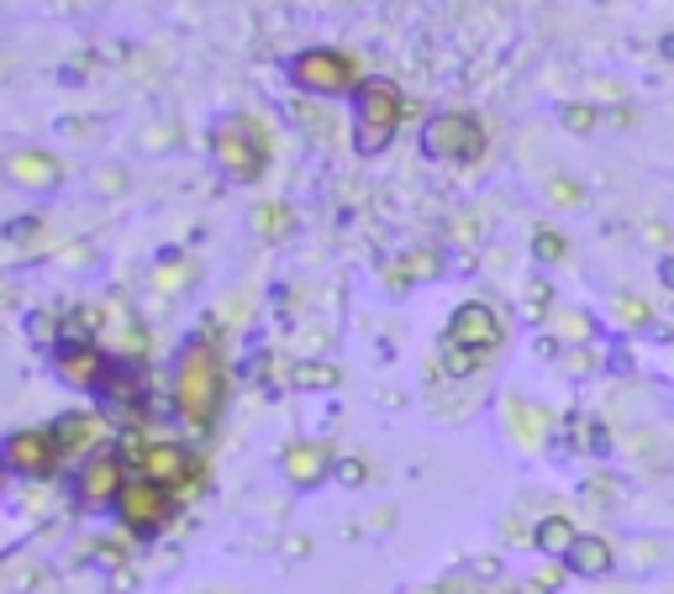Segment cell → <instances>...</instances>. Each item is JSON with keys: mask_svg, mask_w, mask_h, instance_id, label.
Instances as JSON below:
<instances>
[{"mask_svg": "<svg viewBox=\"0 0 674 594\" xmlns=\"http://www.w3.org/2000/svg\"><path fill=\"white\" fill-rule=\"evenodd\" d=\"M117 516L132 537H159L168 521H174V490L153 484V479H127V490L117 499Z\"/></svg>", "mask_w": 674, "mask_h": 594, "instance_id": "cell-4", "label": "cell"}, {"mask_svg": "<svg viewBox=\"0 0 674 594\" xmlns=\"http://www.w3.org/2000/svg\"><path fill=\"white\" fill-rule=\"evenodd\" d=\"M511 416H517V437H522V448H537V442H543V431H548V416H543V410H532V405H511Z\"/></svg>", "mask_w": 674, "mask_h": 594, "instance_id": "cell-21", "label": "cell"}, {"mask_svg": "<svg viewBox=\"0 0 674 594\" xmlns=\"http://www.w3.org/2000/svg\"><path fill=\"white\" fill-rule=\"evenodd\" d=\"M480 363H485V353H469V348H454V342H443V369H448L454 380H469Z\"/></svg>", "mask_w": 674, "mask_h": 594, "instance_id": "cell-22", "label": "cell"}, {"mask_svg": "<svg viewBox=\"0 0 674 594\" xmlns=\"http://www.w3.org/2000/svg\"><path fill=\"white\" fill-rule=\"evenodd\" d=\"M659 279H664V285L674 289V258H664V263H659Z\"/></svg>", "mask_w": 674, "mask_h": 594, "instance_id": "cell-29", "label": "cell"}, {"mask_svg": "<svg viewBox=\"0 0 674 594\" xmlns=\"http://www.w3.org/2000/svg\"><path fill=\"white\" fill-rule=\"evenodd\" d=\"M422 147L443 158V164H475L485 153V127L464 111H437L427 127H422Z\"/></svg>", "mask_w": 674, "mask_h": 594, "instance_id": "cell-5", "label": "cell"}, {"mask_svg": "<svg viewBox=\"0 0 674 594\" xmlns=\"http://www.w3.org/2000/svg\"><path fill=\"white\" fill-rule=\"evenodd\" d=\"M664 53H670V58H674V37H664Z\"/></svg>", "mask_w": 674, "mask_h": 594, "instance_id": "cell-30", "label": "cell"}, {"mask_svg": "<svg viewBox=\"0 0 674 594\" xmlns=\"http://www.w3.org/2000/svg\"><path fill=\"white\" fill-rule=\"evenodd\" d=\"M53 374L69 389H100L111 374V358L100 353V342H58L53 348Z\"/></svg>", "mask_w": 674, "mask_h": 594, "instance_id": "cell-10", "label": "cell"}, {"mask_svg": "<svg viewBox=\"0 0 674 594\" xmlns=\"http://www.w3.org/2000/svg\"><path fill=\"white\" fill-rule=\"evenodd\" d=\"M406 117V100L390 79H363L354 90V143L359 153H380L395 143V127Z\"/></svg>", "mask_w": 674, "mask_h": 594, "instance_id": "cell-3", "label": "cell"}, {"mask_svg": "<svg viewBox=\"0 0 674 594\" xmlns=\"http://www.w3.org/2000/svg\"><path fill=\"white\" fill-rule=\"evenodd\" d=\"M564 127H575V132L596 127V106H569V111H564Z\"/></svg>", "mask_w": 674, "mask_h": 594, "instance_id": "cell-27", "label": "cell"}, {"mask_svg": "<svg viewBox=\"0 0 674 594\" xmlns=\"http://www.w3.org/2000/svg\"><path fill=\"white\" fill-rule=\"evenodd\" d=\"M0 458H6V469L17 479H48L64 452L53 442V431H11L6 448H0Z\"/></svg>", "mask_w": 674, "mask_h": 594, "instance_id": "cell-9", "label": "cell"}, {"mask_svg": "<svg viewBox=\"0 0 674 594\" xmlns=\"http://www.w3.org/2000/svg\"><path fill=\"white\" fill-rule=\"evenodd\" d=\"M138 474L153 479V484H164V490H185L200 479V463H195V452H185L180 442H148L138 452Z\"/></svg>", "mask_w": 674, "mask_h": 594, "instance_id": "cell-11", "label": "cell"}, {"mask_svg": "<svg viewBox=\"0 0 674 594\" xmlns=\"http://www.w3.org/2000/svg\"><path fill=\"white\" fill-rule=\"evenodd\" d=\"M6 174H11V185H26V190H53V185L64 179L58 158L37 153V147H17V153L6 158Z\"/></svg>", "mask_w": 674, "mask_h": 594, "instance_id": "cell-14", "label": "cell"}, {"mask_svg": "<svg viewBox=\"0 0 674 594\" xmlns=\"http://www.w3.org/2000/svg\"><path fill=\"white\" fill-rule=\"evenodd\" d=\"M433 274H437V253H411L406 274L395 279V289H406V279H433Z\"/></svg>", "mask_w": 674, "mask_h": 594, "instance_id": "cell-23", "label": "cell"}, {"mask_svg": "<svg viewBox=\"0 0 674 594\" xmlns=\"http://www.w3.org/2000/svg\"><path fill=\"white\" fill-rule=\"evenodd\" d=\"M617 310H622V321L627 327H649V306H643V300H617Z\"/></svg>", "mask_w": 674, "mask_h": 594, "instance_id": "cell-25", "label": "cell"}, {"mask_svg": "<svg viewBox=\"0 0 674 594\" xmlns=\"http://www.w3.org/2000/svg\"><path fill=\"white\" fill-rule=\"evenodd\" d=\"M100 321H106V310L100 306H74L69 316H64V342H96Z\"/></svg>", "mask_w": 674, "mask_h": 594, "instance_id": "cell-19", "label": "cell"}, {"mask_svg": "<svg viewBox=\"0 0 674 594\" xmlns=\"http://www.w3.org/2000/svg\"><path fill=\"white\" fill-rule=\"evenodd\" d=\"M285 479L295 484V490H316L322 479L337 474V458L327 442H295V448H285Z\"/></svg>", "mask_w": 674, "mask_h": 594, "instance_id": "cell-12", "label": "cell"}, {"mask_svg": "<svg viewBox=\"0 0 674 594\" xmlns=\"http://www.w3.org/2000/svg\"><path fill=\"white\" fill-rule=\"evenodd\" d=\"M490 594H517V590H490Z\"/></svg>", "mask_w": 674, "mask_h": 594, "instance_id": "cell-31", "label": "cell"}, {"mask_svg": "<svg viewBox=\"0 0 674 594\" xmlns=\"http://www.w3.org/2000/svg\"><path fill=\"white\" fill-rule=\"evenodd\" d=\"M53 442L64 458H79V452H96L100 437H106V421H100L96 410H64L58 421H53Z\"/></svg>", "mask_w": 674, "mask_h": 594, "instance_id": "cell-13", "label": "cell"}, {"mask_svg": "<svg viewBox=\"0 0 674 594\" xmlns=\"http://www.w3.org/2000/svg\"><path fill=\"white\" fill-rule=\"evenodd\" d=\"M221 395H227V374H221V358L206 337H195L191 348L174 363V410L191 421V427H211L221 416Z\"/></svg>", "mask_w": 674, "mask_h": 594, "instance_id": "cell-1", "label": "cell"}, {"mask_svg": "<svg viewBox=\"0 0 674 594\" xmlns=\"http://www.w3.org/2000/svg\"><path fill=\"white\" fill-rule=\"evenodd\" d=\"M96 395H106L111 405H138L143 400V380H138L127 363H111V374H106V384H100Z\"/></svg>", "mask_w": 674, "mask_h": 594, "instance_id": "cell-18", "label": "cell"}, {"mask_svg": "<svg viewBox=\"0 0 674 594\" xmlns=\"http://www.w3.org/2000/svg\"><path fill=\"white\" fill-rule=\"evenodd\" d=\"M337 479H343V484H363V479H369L363 458H337Z\"/></svg>", "mask_w": 674, "mask_h": 594, "instance_id": "cell-26", "label": "cell"}, {"mask_svg": "<svg viewBox=\"0 0 674 594\" xmlns=\"http://www.w3.org/2000/svg\"><path fill=\"white\" fill-rule=\"evenodd\" d=\"M269 143H264V127L253 117H221L211 127V164L221 168V179L232 185H253L264 174Z\"/></svg>", "mask_w": 674, "mask_h": 594, "instance_id": "cell-2", "label": "cell"}, {"mask_svg": "<svg viewBox=\"0 0 674 594\" xmlns=\"http://www.w3.org/2000/svg\"><path fill=\"white\" fill-rule=\"evenodd\" d=\"M443 342H454V348H469V353H496L506 342V321L496 306H485V300H464V306L448 316V332Z\"/></svg>", "mask_w": 674, "mask_h": 594, "instance_id": "cell-7", "label": "cell"}, {"mask_svg": "<svg viewBox=\"0 0 674 594\" xmlns=\"http://www.w3.org/2000/svg\"><path fill=\"white\" fill-rule=\"evenodd\" d=\"M575 542H579V531H575L569 516H543L537 531H532V547H537V552H548V558H558V563L569 558V547Z\"/></svg>", "mask_w": 674, "mask_h": 594, "instance_id": "cell-16", "label": "cell"}, {"mask_svg": "<svg viewBox=\"0 0 674 594\" xmlns=\"http://www.w3.org/2000/svg\"><path fill=\"white\" fill-rule=\"evenodd\" d=\"M280 221H285L280 206H264V211H259V232H264V238H280Z\"/></svg>", "mask_w": 674, "mask_h": 594, "instance_id": "cell-28", "label": "cell"}, {"mask_svg": "<svg viewBox=\"0 0 674 594\" xmlns=\"http://www.w3.org/2000/svg\"><path fill=\"white\" fill-rule=\"evenodd\" d=\"M337 380H343V374H337L333 363H295V369H290V384H295V389H337Z\"/></svg>", "mask_w": 674, "mask_h": 594, "instance_id": "cell-20", "label": "cell"}, {"mask_svg": "<svg viewBox=\"0 0 674 594\" xmlns=\"http://www.w3.org/2000/svg\"><path fill=\"white\" fill-rule=\"evenodd\" d=\"M127 490V463H121V452H90L85 463H79V479H74V495L85 510H111Z\"/></svg>", "mask_w": 674, "mask_h": 594, "instance_id": "cell-8", "label": "cell"}, {"mask_svg": "<svg viewBox=\"0 0 674 594\" xmlns=\"http://www.w3.org/2000/svg\"><path fill=\"white\" fill-rule=\"evenodd\" d=\"M548 337L569 342V348H590V337H596V321H590L585 310H554V316H548Z\"/></svg>", "mask_w": 674, "mask_h": 594, "instance_id": "cell-17", "label": "cell"}, {"mask_svg": "<svg viewBox=\"0 0 674 594\" xmlns=\"http://www.w3.org/2000/svg\"><path fill=\"white\" fill-rule=\"evenodd\" d=\"M611 563H617V552H611L606 537H579V542L569 547V558H564V569L579 573V579H606Z\"/></svg>", "mask_w": 674, "mask_h": 594, "instance_id": "cell-15", "label": "cell"}, {"mask_svg": "<svg viewBox=\"0 0 674 594\" xmlns=\"http://www.w3.org/2000/svg\"><path fill=\"white\" fill-rule=\"evenodd\" d=\"M532 253H537V258H543V263L564 258V238H558V232H548V227H543V232L532 238Z\"/></svg>", "mask_w": 674, "mask_h": 594, "instance_id": "cell-24", "label": "cell"}, {"mask_svg": "<svg viewBox=\"0 0 674 594\" xmlns=\"http://www.w3.org/2000/svg\"><path fill=\"white\" fill-rule=\"evenodd\" d=\"M290 79H295V90H306V96H337V90H359L363 85L359 69H354V58L337 48H306L290 64Z\"/></svg>", "mask_w": 674, "mask_h": 594, "instance_id": "cell-6", "label": "cell"}]
</instances>
